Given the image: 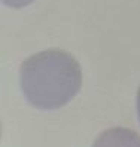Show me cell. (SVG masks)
I'll return each instance as SVG.
<instances>
[{"label": "cell", "instance_id": "obj_1", "mask_svg": "<svg viewBox=\"0 0 140 147\" xmlns=\"http://www.w3.org/2000/svg\"><path fill=\"white\" fill-rule=\"evenodd\" d=\"M25 100L40 110L66 106L79 92L82 71L79 63L66 51L48 49L27 58L20 71Z\"/></svg>", "mask_w": 140, "mask_h": 147}, {"label": "cell", "instance_id": "obj_3", "mask_svg": "<svg viewBox=\"0 0 140 147\" xmlns=\"http://www.w3.org/2000/svg\"><path fill=\"white\" fill-rule=\"evenodd\" d=\"M2 2L6 6H11V7H16V9H20V7H24V6L30 5L33 0H2Z\"/></svg>", "mask_w": 140, "mask_h": 147}, {"label": "cell", "instance_id": "obj_2", "mask_svg": "<svg viewBox=\"0 0 140 147\" xmlns=\"http://www.w3.org/2000/svg\"><path fill=\"white\" fill-rule=\"evenodd\" d=\"M92 147H140V135L127 128H110L97 137Z\"/></svg>", "mask_w": 140, "mask_h": 147}, {"label": "cell", "instance_id": "obj_4", "mask_svg": "<svg viewBox=\"0 0 140 147\" xmlns=\"http://www.w3.org/2000/svg\"><path fill=\"white\" fill-rule=\"evenodd\" d=\"M137 115H139V120H140V88L137 91Z\"/></svg>", "mask_w": 140, "mask_h": 147}]
</instances>
